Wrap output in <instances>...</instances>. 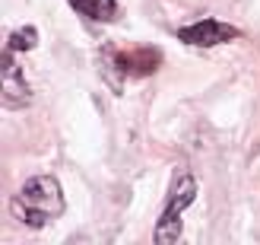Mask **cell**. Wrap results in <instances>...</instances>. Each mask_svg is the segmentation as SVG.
<instances>
[{
  "label": "cell",
  "mask_w": 260,
  "mask_h": 245,
  "mask_svg": "<svg viewBox=\"0 0 260 245\" xmlns=\"http://www.w3.org/2000/svg\"><path fill=\"white\" fill-rule=\"evenodd\" d=\"M16 51H4V61H0V93H4V105L7 108H25L32 102V89L25 83V73L16 64Z\"/></svg>",
  "instance_id": "4"
},
{
  "label": "cell",
  "mask_w": 260,
  "mask_h": 245,
  "mask_svg": "<svg viewBox=\"0 0 260 245\" xmlns=\"http://www.w3.org/2000/svg\"><path fill=\"white\" fill-rule=\"evenodd\" d=\"M10 210L13 216L29 226V229H42L48 226L51 220H57L63 213V191H60V182L54 175H35L29 178L19 195H13L10 201Z\"/></svg>",
  "instance_id": "1"
},
{
  "label": "cell",
  "mask_w": 260,
  "mask_h": 245,
  "mask_svg": "<svg viewBox=\"0 0 260 245\" xmlns=\"http://www.w3.org/2000/svg\"><path fill=\"white\" fill-rule=\"evenodd\" d=\"M193 198H197V182H193V175H181L178 185L172 191V198H168L165 210L159 216V223H155V242L159 245H172L181 239V229H184V210L193 204Z\"/></svg>",
  "instance_id": "2"
},
{
  "label": "cell",
  "mask_w": 260,
  "mask_h": 245,
  "mask_svg": "<svg viewBox=\"0 0 260 245\" xmlns=\"http://www.w3.org/2000/svg\"><path fill=\"white\" fill-rule=\"evenodd\" d=\"M38 45V32H35V25H25V29H16L10 35V42H7V48L10 51H32Z\"/></svg>",
  "instance_id": "7"
},
{
  "label": "cell",
  "mask_w": 260,
  "mask_h": 245,
  "mask_svg": "<svg viewBox=\"0 0 260 245\" xmlns=\"http://www.w3.org/2000/svg\"><path fill=\"white\" fill-rule=\"evenodd\" d=\"M159 61H162L159 51H152V48H137V51H130V55H118V67H121L124 73H152Z\"/></svg>",
  "instance_id": "5"
},
{
  "label": "cell",
  "mask_w": 260,
  "mask_h": 245,
  "mask_svg": "<svg viewBox=\"0 0 260 245\" xmlns=\"http://www.w3.org/2000/svg\"><path fill=\"white\" fill-rule=\"evenodd\" d=\"M70 7L95 22H111L118 16V0H70Z\"/></svg>",
  "instance_id": "6"
},
{
  "label": "cell",
  "mask_w": 260,
  "mask_h": 245,
  "mask_svg": "<svg viewBox=\"0 0 260 245\" xmlns=\"http://www.w3.org/2000/svg\"><path fill=\"white\" fill-rule=\"evenodd\" d=\"M238 35H241L238 25H229V22H219V19H200V22H190V25H181L178 29V38L193 45V48H216V45H225Z\"/></svg>",
  "instance_id": "3"
}]
</instances>
